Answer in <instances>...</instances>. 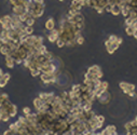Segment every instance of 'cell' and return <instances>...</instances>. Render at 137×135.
<instances>
[{"mask_svg": "<svg viewBox=\"0 0 137 135\" xmlns=\"http://www.w3.org/2000/svg\"><path fill=\"white\" fill-rule=\"evenodd\" d=\"M119 86H120L123 93H125V94H129L131 91L135 90V85L132 84V83H127V82H120L119 83Z\"/></svg>", "mask_w": 137, "mask_h": 135, "instance_id": "cell-1", "label": "cell"}, {"mask_svg": "<svg viewBox=\"0 0 137 135\" xmlns=\"http://www.w3.org/2000/svg\"><path fill=\"white\" fill-rule=\"evenodd\" d=\"M98 134H100V135H117V129H115L114 125H108L105 130H103L100 133H98Z\"/></svg>", "mask_w": 137, "mask_h": 135, "instance_id": "cell-2", "label": "cell"}, {"mask_svg": "<svg viewBox=\"0 0 137 135\" xmlns=\"http://www.w3.org/2000/svg\"><path fill=\"white\" fill-rule=\"evenodd\" d=\"M110 97H111V96H110V94L108 93V91H105L102 95H99V96L97 97V100L99 101L100 104H105L106 105V104H108L109 102H110Z\"/></svg>", "mask_w": 137, "mask_h": 135, "instance_id": "cell-3", "label": "cell"}, {"mask_svg": "<svg viewBox=\"0 0 137 135\" xmlns=\"http://www.w3.org/2000/svg\"><path fill=\"white\" fill-rule=\"evenodd\" d=\"M12 11H13V13L16 14V15H21V14L25 13V5H23V4L13 5V8H12Z\"/></svg>", "mask_w": 137, "mask_h": 135, "instance_id": "cell-4", "label": "cell"}, {"mask_svg": "<svg viewBox=\"0 0 137 135\" xmlns=\"http://www.w3.org/2000/svg\"><path fill=\"white\" fill-rule=\"evenodd\" d=\"M5 64L9 68H13L14 67V64H15V61H14V57L11 55V54H8L5 55Z\"/></svg>", "mask_w": 137, "mask_h": 135, "instance_id": "cell-5", "label": "cell"}, {"mask_svg": "<svg viewBox=\"0 0 137 135\" xmlns=\"http://www.w3.org/2000/svg\"><path fill=\"white\" fill-rule=\"evenodd\" d=\"M119 47H120V46H119L117 42H111V44H110L109 47H107L106 49H107V51H108L109 54H114L115 52V50H117Z\"/></svg>", "mask_w": 137, "mask_h": 135, "instance_id": "cell-6", "label": "cell"}, {"mask_svg": "<svg viewBox=\"0 0 137 135\" xmlns=\"http://www.w3.org/2000/svg\"><path fill=\"white\" fill-rule=\"evenodd\" d=\"M46 29H47V30H52V29H54V27H55V22H54V20L53 19H49L46 22Z\"/></svg>", "mask_w": 137, "mask_h": 135, "instance_id": "cell-7", "label": "cell"}, {"mask_svg": "<svg viewBox=\"0 0 137 135\" xmlns=\"http://www.w3.org/2000/svg\"><path fill=\"white\" fill-rule=\"evenodd\" d=\"M0 53H1L2 55H8V54H10L11 53L10 47H9L8 44H2V46L0 47Z\"/></svg>", "mask_w": 137, "mask_h": 135, "instance_id": "cell-8", "label": "cell"}, {"mask_svg": "<svg viewBox=\"0 0 137 135\" xmlns=\"http://www.w3.org/2000/svg\"><path fill=\"white\" fill-rule=\"evenodd\" d=\"M100 71H102V69H100V67H99V66H97V65L91 66V67L88 69V73L93 74V75H96V76H97L98 73H100Z\"/></svg>", "mask_w": 137, "mask_h": 135, "instance_id": "cell-9", "label": "cell"}, {"mask_svg": "<svg viewBox=\"0 0 137 135\" xmlns=\"http://www.w3.org/2000/svg\"><path fill=\"white\" fill-rule=\"evenodd\" d=\"M110 13H112V15H115V16L119 15V14L121 13V7L119 4H114Z\"/></svg>", "mask_w": 137, "mask_h": 135, "instance_id": "cell-10", "label": "cell"}, {"mask_svg": "<svg viewBox=\"0 0 137 135\" xmlns=\"http://www.w3.org/2000/svg\"><path fill=\"white\" fill-rule=\"evenodd\" d=\"M43 104H44V101L42 100V98H40V97H37V98H35V100H34V106L36 107V109H37V110L39 109Z\"/></svg>", "mask_w": 137, "mask_h": 135, "instance_id": "cell-11", "label": "cell"}, {"mask_svg": "<svg viewBox=\"0 0 137 135\" xmlns=\"http://www.w3.org/2000/svg\"><path fill=\"white\" fill-rule=\"evenodd\" d=\"M8 101H9V95L7 93H3V94L0 95V107H1L3 104L7 103Z\"/></svg>", "mask_w": 137, "mask_h": 135, "instance_id": "cell-12", "label": "cell"}, {"mask_svg": "<svg viewBox=\"0 0 137 135\" xmlns=\"http://www.w3.org/2000/svg\"><path fill=\"white\" fill-rule=\"evenodd\" d=\"M35 22H36V19L35 17H32V16H29L27 20H26V22H25V24L27 26H34L35 25Z\"/></svg>", "mask_w": 137, "mask_h": 135, "instance_id": "cell-13", "label": "cell"}, {"mask_svg": "<svg viewBox=\"0 0 137 135\" xmlns=\"http://www.w3.org/2000/svg\"><path fill=\"white\" fill-rule=\"evenodd\" d=\"M81 5H80L77 1H72L71 2V4H70V9H74V10H77V11H80L81 10Z\"/></svg>", "mask_w": 137, "mask_h": 135, "instance_id": "cell-14", "label": "cell"}, {"mask_svg": "<svg viewBox=\"0 0 137 135\" xmlns=\"http://www.w3.org/2000/svg\"><path fill=\"white\" fill-rule=\"evenodd\" d=\"M56 44H57L58 48H63L66 46V42H65V40H63L62 38H58L57 40H56Z\"/></svg>", "mask_w": 137, "mask_h": 135, "instance_id": "cell-15", "label": "cell"}, {"mask_svg": "<svg viewBox=\"0 0 137 135\" xmlns=\"http://www.w3.org/2000/svg\"><path fill=\"white\" fill-rule=\"evenodd\" d=\"M134 30H135V29H134L132 26H126V28H125V32L127 36H133Z\"/></svg>", "mask_w": 137, "mask_h": 135, "instance_id": "cell-16", "label": "cell"}, {"mask_svg": "<svg viewBox=\"0 0 137 135\" xmlns=\"http://www.w3.org/2000/svg\"><path fill=\"white\" fill-rule=\"evenodd\" d=\"M134 22H135V20L132 19V17H130V16H127L125 19V25L126 26H132Z\"/></svg>", "mask_w": 137, "mask_h": 135, "instance_id": "cell-17", "label": "cell"}, {"mask_svg": "<svg viewBox=\"0 0 137 135\" xmlns=\"http://www.w3.org/2000/svg\"><path fill=\"white\" fill-rule=\"evenodd\" d=\"M30 73H31V76L37 77V76H40L41 71H40L39 69H38V68H34V69H31V70H30Z\"/></svg>", "mask_w": 137, "mask_h": 135, "instance_id": "cell-18", "label": "cell"}, {"mask_svg": "<svg viewBox=\"0 0 137 135\" xmlns=\"http://www.w3.org/2000/svg\"><path fill=\"white\" fill-rule=\"evenodd\" d=\"M47 39H49L50 42H56V40L58 39V37H56V36L52 35V34H49V36H47Z\"/></svg>", "mask_w": 137, "mask_h": 135, "instance_id": "cell-19", "label": "cell"}, {"mask_svg": "<svg viewBox=\"0 0 137 135\" xmlns=\"http://www.w3.org/2000/svg\"><path fill=\"white\" fill-rule=\"evenodd\" d=\"M25 31L27 35H32V32H34V28H32V26H25Z\"/></svg>", "mask_w": 137, "mask_h": 135, "instance_id": "cell-20", "label": "cell"}, {"mask_svg": "<svg viewBox=\"0 0 137 135\" xmlns=\"http://www.w3.org/2000/svg\"><path fill=\"white\" fill-rule=\"evenodd\" d=\"M76 42H77V44L81 46V44H83V42H84V38H83L82 36H79V37L76 38Z\"/></svg>", "mask_w": 137, "mask_h": 135, "instance_id": "cell-21", "label": "cell"}, {"mask_svg": "<svg viewBox=\"0 0 137 135\" xmlns=\"http://www.w3.org/2000/svg\"><path fill=\"white\" fill-rule=\"evenodd\" d=\"M44 56L46 57L47 61H52L53 57H54V56H53V54H52L51 52H49V51H46V52L44 53Z\"/></svg>", "mask_w": 137, "mask_h": 135, "instance_id": "cell-22", "label": "cell"}, {"mask_svg": "<svg viewBox=\"0 0 137 135\" xmlns=\"http://www.w3.org/2000/svg\"><path fill=\"white\" fill-rule=\"evenodd\" d=\"M8 83V81L4 79V78H2V76L0 77V88H3V86H5V84Z\"/></svg>", "mask_w": 137, "mask_h": 135, "instance_id": "cell-23", "label": "cell"}, {"mask_svg": "<svg viewBox=\"0 0 137 135\" xmlns=\"http://www.w3.org/2000/svg\"><path fill=\"white\" fill-rule=\"evenodd\" d=\"M38 51H39V53H40V54H44L47 50H46V46H43V44H42V46H41V47L39 48V49H38Z\"/></svg>", "mask_w": 137, "mask_h": 135, "instance_id": "cell-24", "label": "cell"}, {"mask_svg": "<svg viewBox=\"0 0 137 135\" xmlns=\"http://www.w3.org/2000/svg\"><path fill=\"white\" fill-rule=\"evenodd\" d=\"M108 86H109V84H108V82H107V81H102L100 88L104 89V90H108Z\"/></svg>", "mask_w": 137, "mask_h": 135, "instance_id": "cell-25", "label": "cell"}, {"mask_svg": "<svg viewBox=\"0 0 137 135\" xmlns=\"http://www.w3.org/2000/svg\"><path fill=\"white\" fill-rule=\"evenodd\" d=\"M127 95H129V97H131V98H132V100H134V98H136V97H137V94H136L135 90H134V91H131V92H130Z\"/></svg>", "mask_w": 137, "mask_h": 135, "instance_id": "cell-26", "label": "cell"}, {"mask_svg": "<svg viewBox=\"0 0 137 135\" xmlns=\"http://www.w3.org/2000/svg\"><path fill=\"white\" fill-rule=\"evenodd\" d=\"M9 118H10V116H9L8 113H4V115H2L1 121H9Z\"/></svg>", "mask_w": 137, "mask_h": 135, "instance_id": "cell-27", "label": "cell"}, {"mask_svg": "<svg viewBox=\"0 0 137 135\" xmlns=\"http://www.w3.org/2000/svg\"><path fill=\"white\" fill-rule=\"evenodd\" d=\"M112 5H114V4H110V3H108V4H107L106 7H105V11H106V12H111Z\"/></svg>", "mask_w": 137, "mask_h": 135, "instance_id": "cell-28", "label": "cell"}, {"mask_svg": "<svg viewBox=\"0 0 137 135\" xmlns=\"http://www.w3.org/2000/svg\"><path fill=\"white\" fill-rule=\"evenodd\" d=\"M117 39H118V37L115 35H111L109 37V40L111 41V42H115V41H117Z\"/></svg>", "mask_w": 137, "mask_h": 135, "instance_id": "cell-29", "label": "cell"}, {"mask_svg": "<svg viewBox=\"0 0 137 135\" xmlns=\"http://www.w3.org/2000/svg\"><path fill=\"white\" fill-rule=\"evenodd\" d=\"M23 112L25 113V115H27V113L30 112V108H29V107H24L23 108Z\"/></svg>", "mask_w": 137, "mask_h": 135, "instance_id": "cell-30", "label": "cell"}, {"mask_svg": "<svg viewBox=\"0 0 137 135\" xmlns=\"http://www.w3.org/2000/svg\"><path fill=\"white\" fill-rule=\"evenodd\" d=\"M97 120H98L99 122H103V123H104V122H105V117L99 115V116H97Z\"/></svg>", "mask_w": 137, "mask_h": 135, "instance_id": "cell-31", "label": "cell"}, {"mask_svg": "<svg viewBox=\"0 0 137 135\" xmlns=\"http://www.w3.org/2000/svg\"><path fill=\"white\" fill-rule=\"evenodd\" d=\"M132 124H131V122H127V123L125 124V130L126 131H131V129H132Z\"/></svg>", "mask_w": 137, "mask_h": 135, "instance_id": "cell-32", "label": "cell"}, {"mask_svg": "<svg viewBox=\"0 0 137 135\" xmlns=\"http://www.w3.org/2000/svg\"><path fill=\"white\" fill-rule=\"evenodd\" d=\"M10 74H3V75H2V78H4V79L5 80H7V81H9V79H10Z\"/></svg>", "mask_w": 137, "mask_h": 135, "instance_id": "cell-33", "label": "cell"}, {"mask_svg": "<svg viewBox=\"0 0 137 135\" xmlns=\"http://www.w3.org/2000/svg\"><path fill=\"white\" fill-rule=\"evenodd\" d=\"M115 42H117V43L119 44V46H121L122 42H123V39L120 38V37H118V39H117V41H115Z\"/></svg>", "mask_w": 137, "mask_h": 135, "instance_id": "cell-34", "label": "cell"}, {"mask_svg": "<svg viewBox=\"0 0 137 135\" xmlns=\"http://www.w3.org/2000/svg\"><path fill=\"white\" fill-rule=\"evenodd\" d=\"M77 2L81 5V7H84L85 5V2H84V0H77Z\"/></svg>", "mask_w": 137, "mask_h": 135, "instance_id": "cell-35", "label": "cell"}, {"mask_svg": "<svg viewBox=\"0 0 137 135\" xmlns=\"http://www.w3.org/2000/svg\"><path fill=\"white\" fill-rule=\"evenodd\" d=\"M32 2V0H24V5H29Z\"/></svg>", "mask_w": 137, "mask_h": 135, "instance_id": "cell-36", "label": "cell"}, {"mask_svg": "<svg viewBox=\"0 0 137 135\" xmlns=\"http://www.w3.org/2000/svg\"><path fill=\"white\" fill-rule=\"evenodd\" d=\"M132 27L134 29H137V20H135V22L133 23V25H132Z\"/></svg>", "mask_w": 137, "mask_h": 135, "instance_id": "cell-37", "label": "cell"}, {"mask_svg": "<svg viewBox=\"0 0 137 135\" xmlns=\"http://www.w3.org/2000/svg\"><path fill=\"white\" fill-rule=\"evenodd\" d=\"M133 37H134V38H135V39H137V29H135V30H134Z\"/></svg>", "mask_w": 137, "mask_h": 135, "instance_id": "cell-38", "label": "cell"}, {"mask_svg": "<svg viewBox=\"0 0 137 135\" xmlns=\"http://www.w3.org/2000/svg\"><path fill=\"white\" fill-rule=\"evenodd\" d=\"M36 3H43V0H34Z\"/></svg>", "mask_w": 137, "mask_h": 135, "instance_id": "cell-39", "label": "cell"}, {"mask_svg": "<svg viewBox=\"0 0 137 135\" xmlns=\"http://www.w3.org/2000/svg\"><path fill=\"white\" fill-rule=\"evenodd\" d=\"M2 75H3V71H2V70H1V68H0V77H1Z\"/></svg>", "mask_w": 137, "mask_h": 135, "instance_id": "cell-40", "label": "cell"}, {"mask_svg": "<svg viewBox=\"0 0 137 135\" xmlns=\"http://www.w3.org/2000/svg\"><path fill=\"white\" fill-rule=\"evenodd\" d=\"M1 118H2V113L0 112V120H1Z\"/></svg>", "mask_w": 137, "mask_h": 135, "instance_id": "cell-41", "label": "cell"}, {"mask_svg": "<svg viewBox=\"0 0 137 135\" xmlns=\"http://www.w3.org/2000/svg\"><path fill=\"white\" fill-rule=\"evenodd\" d=\"M2 46V42H1V41H0V47H1Z\"/></svg>", "mask_w": 137, "mask_h": 135, "instance_id": "cell-42", "label": "cell"}, {"mask_svg": "<svg viewBox=\"0 0 137 135\" xmlns=\"http://www.w3.org/2000/svg\"><path fill=\"white\" fill-rule=\"evenodd\" d=\"M72 1H77V0H72Z\"/></svg>", "mask_w": 137, "mask_h": 135, "instance_id": "cell-43", "label": "cell"}, {"mask_svg": "<svg viewBox=\"0 0 137 135\" xmlns=\"http://www.w3.org/2000/svg\"><path fill=\"white\" fill-rule=\"evenodd\" d=\"M136 40H137V39H136Z\"/></svg>", "mask_w": 137, "mask_h": 135, "instance_id": "cell-44", "label": "cell"}]
</instances>
